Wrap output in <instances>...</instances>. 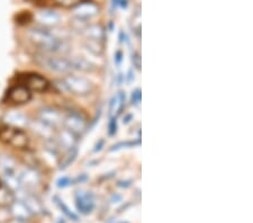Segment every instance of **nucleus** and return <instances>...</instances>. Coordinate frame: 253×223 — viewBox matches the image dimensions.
<instances>
[{
	"instance_id": "nucleus-21",
	"label": "nucleus",
	"mask_w": 253,
	"mask_h": 223,
	"mask_svg": "<svg viewBox=\"0 0 253 223\" xmlns=\"http://www.w3.org/2000/svg\"><path fill=\"white\" fill-rule=\"evenodd\" d=\"M15 201V194L13 190L8 187L0 186V206L2 208H9Z\"/></svg>"
},
{
	"instance_id": "nucleus-6",
	"label": "nucleus",
	"mask_w": 253,
	"mask_h": 223,
	"mask_svg": "<svg viewBox=\"0 0 253 223\" xmlns=\"http://www.w3.org/2000/svg\"><path fill=\"white\" fill-rule=\"evenodd\" d=\"M22 86L26 87L28 90L43 92L46 91L50 87V83L41 75L27 74L23 76Z\"/></svg>"
},
{
	"instance_id": "nucleus-11",
	"label": "nucleus",
	"mask_w": 253,
	"mask_h": 223,
	"mask_svg": "<svg viewBox=\"0 0 253 223\" xmlns=\"http://www.w3.org/2000/svg\"><path fill=\"white\" fill-rule=\"evenodd\" d=\"M99 13V7H98L95 2L90 1H84L80 5L73 8V14H75L76 18L81 20H87Z\"/></svg>"
},
{
	"instance_id": "nucleus-3",
	"label": "nucleus",
	"mask_w": 253,
	"mask_h": 223,
	"mask_svg": "<svg viewBox=\"0 0 253 223\" xmlns=\"http://www.w3.org/2000/svg\"><path fill=\"white\" fill-rule=\"evenodd\" d=\"M65 90L76 96H87L92 91V84L84 77L69 75L62 79Z\"/></svg>"
},
{
	"instance_id": "nucleus-25",
	"label": "nucleus",
	"mask_w": 253,
	"mask_h": 223,
	"mask_svg": "<svg viewBox=\"0 0 253 223\" xmlns=\"http://www.w3.org/2000/svg\"><path fill=\"white\" fill-rule=\"evenodd\" d=\"M84 1H87V0H53V2H54L56 6L62 8H75Z\"/></svg>"
},
{
	"instance_id": "nucleus-1",
	"label": "nucleus",
	"mask_w": 253,
	"mask_h": 223,
	"mask_svg": "<svg viewBox=\"0 0 253 223\" xmlns=\"http://www.w3.org/2000/svg\"><path fill=\"white\" fill-rule=\"evenodd\" d=\"M28 38L36 46L52 54L65 53L69 51L67 40L60 39L53 31L45 27H35L28 32Z\"/></svg>"
},
{
	"instance_id": "nucleus-22",
	"label": "nucleus",
	"mask_w": 253,
	"mask_h": 223,
	"mask_svg": "<svg viewBox=\"0 0 253 223\" xmlns=\"http://www.w3.org/2000/svg\"><path fill=\"white\" fill-rule=\"evenodd\" d=\"M77 156H78V149H77V147L72 148V149H70V150H68L67 155H65V156L63 157L62 161H61L60 169L68 168L69 166H70V165L72 164V162L76 160Z\"/></svg>"
},
{
	"instance_id": "nucleus-5",
	"label": "nucleus",
	"mask_w": 253,
	"mask_h": 223,
	"mask_svg": "<svg viewBox=\"0 0 253 223\" xmlns=\"http://www.w3.org/2000/svg\"><path fill=\"white\" fill-rule=\"evenodd\" d=\"M62 124L64 128L72 132L77 136L83 135L87 131L88 121L85 117L79 112H69L67 115L63 117Z\"/></svg>"
},
{
	"instance_id": "nucleus-17",
	"label": "nucleus",
	"mask_w": 253,
	"mask_h": 223,
	"mask_svg": "<svg viewBox=\"0 0 253 223\" xmlns=\"http://www.w3.org/2000/svg\"><path fill=\"white\" fill-rule=\"evenodd\" d=\"M126 95L124 91H120L118 94L113 97L109 104V116L111 117H117L123 111V107L125 105Z\"/></svg>"
},
{
	"instance_id": "nucleus-10",
	"label": "nucleus",
	"mask_w": 253,
	"mask_h": 223,
	"mask_svg": "<svg viewBox=\"0 0 253 223\" xmlns=\"http://www.w3.org/2000/svg\"><path fill=\"white\" fill-rule=\"evenodd\" d=\"M76 205L80 213L89 214L95 209V197L90 192H77Z\"/></svg>"
},
{
	"instance_id": "nucleus-13",
	"label": "nucleus",
	"mask_w": 253,
	"mask_h": 223,
	"mask_svg": "<svg viewBox=\"0 0 253 223\" xmlns=\"http://www.w3.org/2000/svg\"><path fill=\"white\" fill-rule=\"evenodd\" d=\"M8 209H9L11 217H13L15 220L20 221V222L30 221V219L33 216L31 211L28 210V208L25 205V203L22 201L15 200L13 202V204H11Z\"/></svg>"
},
{
	"instance_id": "nucleus-12",
	"label": "nucleus",
	"mask_w": 253,
	"mask_h": 223,
	"mask_svg": "<svg viewBox=\"0 0 253 223\" xmlns=\"http://www.w3.org/2000/svg\"><path fill=\"white\" fill-rule=\"evenodd\" d=\"M36 18H38V22L42 25V27L45 28H54L61 23V16L56 11L51 9H44L40 11Z\"/></svg>"
},
{
	"instance_id": "nucleus-15",
	"label": "nucleus",
	"mask_w": 253,
	"mask_h": 223,
	"mask_svg": "<svg viewBox=\"0 0 253 223\" xmlns=\"http://www.w3.org/2000/svg\"><path fill=\"white\" fill-rule=\"evenodd\" d=\"M77 137L78 136L76 134H73V133L69 131V130L64 129L58 133L55 141L58 142L60 148L70 150L72 148L77 147V142H78V139H77Z\"/></svg>"
},
{
	"instance_id": "nucleus-19",
	"label": "nucleus",
	"mask_w": 253,
	"mask_h": 223,
	"mask_svg": "<svg viewBox=\"0 0 253 223\" xmlns=\"http://www.w3.org/2000/svg\"><path fill=\"white\" fill-rule=\"evenodd\" d=\"M0 173L2 176L17 175V164L9 156H0Z\"/></svg>"
},
{
	"instance_id": "nucleus-34",
	"label": "nucleus",
	"mask_w": 253,
	"mask_h": 223,
	"mask_svg": "<svg viewBox=\"0 0 253 223\" xmlns=\"http://www.w3.org/2000/svg\"><path fill=\"white\" fill-rule=\"evenodd\" d=\"M59 223H65V222H64V221H60Z\"/></svg>"
},
{
	"instance_id": "nucleus-23",
	"label": "nucleus",
	"mask_w": 253,
	"mask_h": 223,
	"mask_svg": "<svg viewBox=\"0 0 253 223\" xmlns=\"http://www.w3.org/2000/svg\"><path fill=\"white\" fill-rule=\"evenodd\" d=\"M53 200H54V202H55V204L59 206V209L62 211V212L64 213V216L67 217V218H69V219H71V220H73V221H78L79 220V218H78V216H77V214H75L72 212V211L68 208L67 205L64 204V202L61 200V198L59 197V196H54L53 197Z\"/></svg>"
},
{
	"instance_id": "nucleus-29",
	"label": "nucleus",
	"mask_w": 253,
	"mask_h": 223,
	"mask_svg": "<svg viewBox=\"0 0 253 223\" xmlns=\"http://www.w3.org/2000/svg\"><path fill=\"white\" fill-rule=\"evenodd\" d=\"M70 185H72V179L69 177H62L58 180V186L60 188L68 187V186H70Z\"/></svg>"
},
{
	"instance_id": "nucleus-2",
	"label": "nucleus",
	"mask_w": 253,
	"mask_h": 223,
	"mask_svg": "<svg viewBox=\"0 0 253 223\" xmlns=\"http://www.w3.org/2000/svg\"><path fill=\"white\" fill-rule=\"evenodd\" d=\"M0 141L16 149H25L30 143V139L22 129L10 125L0 127Z\"/></svg>"
},
{
	"instance_id": "nucleus-20",
	"label": "nucleus",
	"mask_w": 253,
	"mask_h": 223,
	"mask_svg": "<svg viewBox=\"0 0 253 223\" xmlns=\"http://www.w3.org/2000/svg\"><path fill=\"white\" fill-rule=\"evenodd\" d=\"M22 202L25 203V205L31 211L32 214H39L43 212V205L38 198L35 196L31 195V194H24V197L20 200Z\"/></svg>"
},
{
	"instance_id": "nucleus-35",
	"label": "nucleus",
	"mask_w": 253,
	"mask_h": 223,
	"mask_svg": "<svg viewBox=\"0 0 253 223\" xmlns=\"http://www.w3.org/2000/svg\"><path fill=\"white\" fill-rule=\"evenodd\" d=\"M0 186H1V184H0Z\"/></svg>"
},
{
	"instance_id": "nucleus-14",
	"label": "nucleus",
	"mask_w": 253,
	"mask_h": 223,
	"mask_svg": "<svg viewBox=\"0 0 253 223\" xmlns=\"http://www.w3.org/2000/svg\"><path fill=\"white\" fill-rule=\"evenodd\" d=\"M84 35L87 38L88 41L91 42H104L106 39V33L104 27L99 24H93V25H87L83 30Z\"/></svg>"
},
{
	"instance_id": "nucleus-30",
	"label": "nucleus",
	"mask_w": 253,
	"mask_h": 223,
	"mask_svg": "<svg viewBox=\"0 0 253 223\" xmlns=\"http://www.w3.org/2000/svg\"><path fill=\"white\" fill-rule=\"evenodd\" d=\"M133 63L135 64V67L137 69L141 68V56H140V54H137V53L133 54Z\"/></svg>"
},
{
	"instance_id": "nucleus-18",
	"label": "nucleus",
	"mask_w": 253,
	"mask_h": 223,
	"mask_svg": "<svg viewBox=\"0 0 253 223\" xmlns=\"http://www.w3.org/2000/svg\"><path fill=\"white\" fill-rule=\"evenodd\" d=\"M31 128L33 130V132L36 133V134L40 135L41 137H43V139L47 140H51V139H54V129H52L50 127H47L44 123H42L41 121H34L30 123Z\"/></svg>"
},
{
	"instance_id": "nucleus-26",
	"label": "nucleus",
	"mask_w": 253,
	"mask_h": 223,
	"mask_svg": "<svg viewBox=\"0 0 253 223\" xmlns=\"http://www.w3.org/2000/svg\"><path fill=\"white\" fill-rule=\"evenodd\" d=\"M117 132V122L116 117H111V121L108 123V134L114 135Z\"/></svg>"
},
{
	"instance_id": "nucleus-7",
	"label": "nucleus",
	"mask_w": 253,
	"mask_h": 223,
	"mask_svg": "<svg viewBox=\"0 0 253 223\" xmlns=\"http://www.w3.org/2000/svg\"><path fill=\"white\" fill-rule=\"evenodd\" d=\"M39 121L55 130L62 124L63 116L56 108L43 107L39 111Z\"/></svg>"
},
{
	"instance_id": "nucleus-24",
	"label": "nucleus",
	"mask_w": 253,
	"mask_h": 223,
	"mask_svg": "<svg viewBox=\"0 0 253 223\" xmlns=\"http://www.w3.org/2000/svg\"><path fill=\"white\" fill-rule=\"evenodd\" d=\"M72 70H80V71H89L91 70V64L83 58H73L70 60Z\"/></svg>"
},
{
	"instance_id": "nucleus-33",
	"label": "nucleus",
	"mask_w": 253,
	"mask_h": 223,
	"mask_svg": "<svg viewBox=\"0 0 253 223\" xmlns=\"http://www.w3.org/2000/svg\"><path fill=\"white\" fill-rule=\"evenodd\" d=\"M7 223H24V222H20V221H17V220H14V221H9Z\"/></svg>"
},
{
	"instance_id": "nucleus-31",
	"label": "nucleus",
	"mask_w": 253,
	"mask_h": 223,
	"mask_svg": "<svg viewBox=\"0 0 253 223\" xmlns=\"http://www.w3.org/2000/svg\"><path fill=\"white\" fill-rule=\"evenodd\" d=\"M122 60H123V53H122V51H117L115 53V63L116 66H120Z\"/></svg>"
},
{
	"instance_id": "nucleus-16",
	"label": "nucleus",
	"mask_w": 253,
	"mask_h": 223,
	"mask_svg": "<svg viewBox=\"0 0 253 223\" xmlns=\"http://www.w3.org/2000/svg\"><path fill=\"white\" fill-rule=\"evenodd\" d=\"M3 121L7 125H10V127L23 129L30 125V121L26 117V115L22 114L19 112H9L3 116Z\"/></svg>"
},
{
	"instance_id": "nucleus-32",
	"label": "nucleus",
	"mask_w": 253,
	"mask_h": 223,
	"mask_svg": "<svg viewBox=\"0 0 253 223\" xmlns=\"http://www.w3.org/2000/svg\"><path fill=\"white\" fill-rule=\"evenodd\" d=\"M101 145H104V140H100V142H99V144H97L96 145V149H95V152H97V151H99V150L101 149L100 147Z\"/></svg>"
},
{
	"instance_id": "nucleus-9",
	"label": "nucleus",
	"mask_w": 253,
	"mask_h": 223,
	"mask_svg": "<svg viewBox=\"0 0 253 223\" xmlns=\"http://www.w3.org/2000/svg\"><path fill=\"white\" fill-rule=\"evenodd\" d=\"M31 99H32L31 90H28L26 87L22 86V85H18V86L10 88L7 94L8 103L14 104V105L27 104Z\"/></svg>"
},
{
	"instance_id": "nucleus-27",
	"label": "nucleus",
	"mask_w": 253,
	"mask_h": 223,
	"mask_svg": "<svg viewBox=\"0 0 253 223\" xmlns=\"http://www.w3.org/2000/svg\"><path fill=\"white\" fill-rule=\"evenodd\" d=\"M140 143V142H130V141H127V142H121V143H117V144H115V145H113L112 147V149H111V151H114V150H118V149H121V148H125V147H133V145H135V144H138Z\"/></svg>"
},
{
	"instance_id": "nucleus-28",
	"label": "nucleus",
	"mask_w": 253,
	"mask_h": 223,
	"mask_svg": "<svg viewBox=\"0 0 253 223\" xmlns=\"http://www.w3.org/2000/svg\"><path fill=\"white\" fill-rule=\"evenodd\" d=\"M141 98H142V94H141V89L137 88L132 92V103L133 105H138L141 103Z\"/></svg>"
},
{
	"instance_id": "nucleus-4",
	"label": "nucleus",
	"mask_w": 253,
	"mask_h": 223,
	"mask_svg": "<svg viewBox=\"0 0 253 223\" xmlns=\"http://www.w3.org/2000/svg\"><path fill=\"white\" fill-rule=\"evenodd\" d=\"M38 62L43 68L48 70L59 72V74H68L72 70V66L70 60L64 58V56L58 55H39Z\"/></svg>"
},
{
	"instance_id": "nucleus-8",
	"label": "nucleus",
	"mask_w": 253,
	"mask_h": 223,
	"mask_svg": "<svg viewBox=\"0 0 253 223\" xmlns=\"http://www.w3.org/2000/svg\"><path fill=\"white\" fill-rule=\"evenodd\" d=\"M18 179L22 188L33 189L40 185L41 175L36 169L26 167L18 172Z\"/></svg>"
}]
</instances>
